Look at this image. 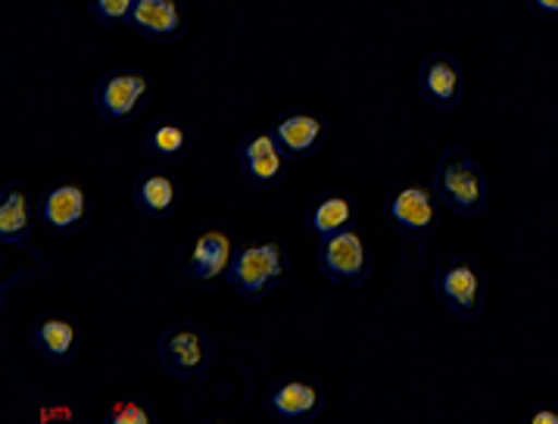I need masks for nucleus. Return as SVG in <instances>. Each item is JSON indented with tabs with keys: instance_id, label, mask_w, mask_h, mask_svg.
<instances>
[{
	"instance_id": "1",
	"label": "nucleus",
	"mask_w": 558,
	"mask_h": 424,
	"mask_svg": "<svg viewBox=\"0 0 558 424\" xmlns=\"http://www.w3.org/2000/svg\"><path fill=\"white\" fill-rule=\"evenodd\" d=\"M291 278V253L281 238H253L246 244L234 246L231 266L225 271V284L246 303L266 300L275 288H281Z\"/></svg>"
},
{
	"instance_id": "2",
	"label": "nucleus",
	"mask_w": 558,
	"mask_h": 424,
	"mask_svg": "<svg viewBox=\"0 0 558 424\" xmlns=\"http://www.w3.org/2000/svg\"><path fill=\"white\" fill-rule=\"evenodd\" d=\"M430 187L437 191V197L447 209H452L456 216H465V219L484 216V209L490 203V179H487L484 166L471 157V150L462 144H452L440 154L437 166H434Z\"/></svg>"
},
{
	"instance_id": "3",
	"label": "nucleus",
	"mask_w": 558,
	"mask_h": 424,
	"mask_svg": "<svg viewBox=\"0 0 558 424\" xmlns=\"http://www.w3.org/2000/svg\"><path fill=\"white\" fill-rule=\"evenodd\" d=\"M434 296L462 322H474L487 303V275L469 253H444L434 268Z\"/></svg>"
},
{
	"instance_id": "4",
	"label": "nucleus",
	"mask_w": 558,
	"mask_h": 424,
	"mask_svg": "<svg viewBox=\"0 0 558 424\" xmlns=\"http://www.w3.org/2000/svg\"><path fill=\"white\" fill-rule=\"evenodd\" d=\"M154 97V82L144 69L116 66L100 75L90 90V104L107 125H132Z\"/></svg>"
},
{
	"instance_id": "5",
	"label": "nucleus",
	"mask_w": 558,
	"mask_h": 424,
	"mask_svg": "<svg viewBox=\"0 0 558 424\" xmlns=\"http://www.w3.org/2000/svg\"><path fill=\"white\" fill-rule=\"evenodd\" d=\"M380 213L400 234L412 238V241L430 238L440 228L437 191L427 184H415V181H402L397 187H390V194L380 203Z\"/></svg>"
},
{
	"instance_id": "6",
	"label": "nucleus",
	"mask_w": 558,
	"mask_h": 424,
	"mask_svg": "<svg viewBox=\"0 0 558 424\" xmlns=\"http://www.w3.org/2000/svg\"><path fill=\"white\" fill-rule=\"evenodd\" d=\"M315 263L331 284H343L350 291H359L372 278V250L359 228L322 238L315 246Z\"/></svg>"
},
{
	"instance_id": "7",
	"label": "nucleus",
	"mask_w": 558,
	"mask_h": 424,
	"mask_svg": "<svg viewBox=\"0 0 558 424\" xmlns=\"http://www.w3.org/2000/svg\"><path fill=\"white\" fill-rule=\"evenodd\" d=\"M157 359L172 378H201L213 365V340L197 322H179L159 335Z\"/></svg>"
},
{
	"instance_id": "8",
	"label": "nucleus",
	"mask_w": 558,
	"mask_h": 424,
	"mask_svg": "<svg viewBox=\"0 0 558 424\" xmlns=\"http://www.w3.org/2000/svg\"><path fill=\"white\" fill-rule=\"evenodd\" d=\"M90 209H94V201L82 181H50L38 197V222L45 225L50 234L69 238L88 225Z\"/></svg>"
},
{
	"instance_id": "9",
	"label": "nucleus",
	"mask_w": 558,
	"mask_h": 424,
	"mask_svg": "<svg viewBox=\"0 0 558 424\" xmlns=\"http://www.w3.org/2000/svg\"><path fill=\"white\" fill-rule=\"evenodd\" d=\"M263 409L278 424H310L325 409V387L313 375H288L268 387Z\"/></svg>"
},
{
	"instance_id": "10",
	"label": "nucleus",
	"mask_w": 558,
	"mask_h": 424,
	"mask_svg": "<svg viewBox=\"0 0 558 424\" xmlns=\"http://www.w3.org/2000/svg\"><path fill=\"white\" fill-rule=\"evenodd\" d=\"M415 88L430 110H456L465 97V69L447 50H434L415 69Z\"/></svg>"
},
{
	"instance_id": "11",
	"label": "nucleus",
	"mask_w": 558,
	"mask_h": 424,
	"mask_svg": "<svg viewBox=\"0 0 558 424\" xmlns=\"http://www.w3.org/2000/svg\"><path fill=\"white\" fill-rule=\"evenodd\" d=\"M234 256V241L222 225H206L201 228L191 244L184 250L181 259V275L194 284H213V281H225V271L231 266Z\"/></svg>"
},
{
	"instance_id": "12",
	"label": "nucleus",
	"mask_w": 558,
	"mask_h": 424,
	"mask_svg": "<svg viewBox=\"0 0 558 424\" xmlns=\"http://www.w3.org/2000/svg\"><path fill=\"white\" fill-rule=\"evenodd\" d=\"M268 132L275 134L278 147L284 150V157L291 162L300 159H313L325 141H328V119L318 110H306V107H293V110H281Z\"/></svg>"
},
{
	"instance_id": "13",
	"label": "nucleus",
	"mask_w": 558,
	"mask_h": 424,
	"mask_svg": "<svg viewBox=\"0 0 558 424\" xmlns=\"http://www.w3.org/2000/svg\"><path fill=\"white\" fill-rule=\"evenodd\" d=\"M234 159L238 169L250 184L256 187H271L288 175V162L284 150L278 147L271 132H250L234 144Z\"/></svg>"
},
{
	"instance_id": "14",
	"label": "nucleus",
	"mask_w": 558,
	"mask_h": 424,
	"mask_svg": "<svg viewBox=\"0 0 558 424\" xmlns=\"http://www.w3.org/2000/svg\"><path fill=\"white\" fill-rule=\"evenodd\" d=\"M181 197H184V191H181L179 175L166 166L144 169L132 181V203L144 219H154V222L172 219L179 213Z\"/></svg>"
},
{
	"instance_id": "15",
	"label": "nucleus",
	"mask_w": 558,
	"mask_h": 424,
	"mask_svg": "<svg viewBox=\"0 0 558 424\" xmlns=\"http://www.w3.org/2000/svg\"><path fill=\"white\" fill-rule=\"evenodd\" d=\"M28 343L50 365H69L82 350V328L72 315L45 313L32 322Z\"/></svg>"
},
{
	"instance_id": "16",
	"label": "nucleus",
	"mask_w": 558,
	"mask_h": 424,
	"mask_svg": "<svg viewBox=\"0 0 558 424\" xmlns=\"http://www.w3.org/2000/svg\"><path fill=\"white\" fill-rule=\"evenodd\" d=\"M129 28L147 41L172 45L187 32V10L181 0H134Z\"/></svg>"
},
{
	"instance_id": "17",
	"label": "nucleus",
	"mask_w": 558,
	"mask_h": 424,
	"mask_svg": "<svg viewBox=\"0 0 558 424\" xmlns=\"http://www.w3.org/2000/svg\"><path fill=\"white\" fill-rule=\"evenodd\" d=\"M303 225H306V231L313 234L315 241L340 234V231H350V228H359V206L353 201V194L343 191V187L322 191L318 197L306 203Z\"/></svg>"
},
{
	"instance_id": "18",
	"label": "nucleus",
	"mask_w": 558,
	"mask_h": 424,
	"mask_svg": "<svg viewBox=\"0 0 558 424\" xmlns=\"http://www.w3.org/2000/svg\"><path fill=\"white\" fill-rule=\"evenodd\" d=\"M35 222H38V201H32L25 181H7L0 191V244L25 246Z\"/></svg>"
},
{
	"instance_id": "19",
	"label": "nucleus",
	"mask_w": 558,
	"mask_h": 424,
	"mask_svg": "<svg viewBox=\"0 0 558 424\" xmlns=\"http://www.w3.org/2000/svg\"><path fill=\"white\" fill-rule=\"evenodd\" d=\"M141 141H144V150L150 157H157L159 162H175V159H184L191 154L194 132L179 119H159L154 125H147Z\"/></svg>"
},
{
	"instance_id": "20",
	"label": "nucleus",
	"mask_w": 558,
	"mask_h": 424,
	"mask_svg": "<svg viewBox=\"0 0 558 424\" xmlns=\"http://www.w3.org/2000/svg\"><path fill=\"white\" fill-rule=\"evenodd\" d=\"M104 424H157V409L141 397H125L107 409Z\"/></svg>"
},
{
	"instance_id": "21",
	"label": "nucleus",
	"mask_w": 558,
	"mask_h": 424,
	"mask_svg": "<svg viewBox=\"0 0 558 424\" xmlns=\"http://www.w3.org/2000/svg\"><path fill=\"white\" fill-rule=\"evenodd\" d=\"M134 0H88L90 20L104 28H119V25H129L132 16Z\"/></svg>"
},
{
	"instance_id": "22",
	"label": "nucleus",
	"mask_w": 558,
	"mask_h": 424,
	"mask_svg": "<svg viewBox=\"0 0 558 424\" xmlns=\"http://www.w3.org/2000/svg\"><path fill=\"white\" fill-rule=\"evenodd\" d=\"M524 424H558V402H536L524 412Z\"/></svg>"
},
{
	"instance_id": "23",
	"label": "nucleus",
	"mask_w": 558,
	"mask_h": 424,
	"mask_svg": "<svg viewBox=\"0 0 558 424\" xmlns=\"http://www.w3.org/2000/svg\"><path fill=\"white\" fill-rule=\"evenodd\" d=\"M527 10L546 23H558V0H527Z\"/></svg>"
}]
</instances>
